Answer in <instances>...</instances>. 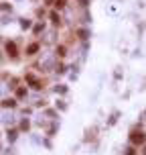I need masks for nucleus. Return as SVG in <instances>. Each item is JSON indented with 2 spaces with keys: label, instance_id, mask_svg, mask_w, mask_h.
I'll return each instance as SVG.
<instances>
[{
  "label": "nucleus",
  "instance_id": "obj_1",
  "mask_svg": "<svg viewBox=\"0 0 146 155\" xmlns=\"http://www.w3.org/2000/svg\"><path fill=\"white\" fill-rule=\"evenodd\" d=\"M144 139H146V137H144V133H142V131H134V133H132V137H130V141H132L134 145H142Z\"/></svg>",
  "mask_w": 146,
  "mask_h": 155
},
{
  "label": "nucleus",
  "instance_id": "obj_2",
  "mask_svg": "<svg viewBox=\"0 0 146 155\" xmlns=\"http://www.w3.org/2000/svg\"><path fill=\"white\" fill-rule=\"evenodd\" d=\"M6 51L10 57H16L18 55V49H16V43H6Z\"/></svg>",
  "mask_w": 146,
  "mask_h": 155
},
{
  "label": "nucleus",
  "instance_id": "obj_3",
  "mask_svg": "<svg viewBox=\"0 0 146 155\" xmlns=\"http://www.w3.org/2000/svg\"><path fill=\"white\" fill-rule=\"evenodd\" d=\"M27 82H31V86L35 88V90H39V88H41V82H39V80H37L35 76H31V74L27 76Z\"/></svg>",
  "mask_w": 146,
  "mask_h": 155
},
{
  "label": "nucleus",
  "instance_id": "obj_4",
  "mask_svg": "<svg viewBox=\"0 0 146 155\" xmlns=\"http://www.w3.org/2000/svg\"><path fill=\"white\" fill-rule=\"evenodd\" d=\"M37 51H39V43H33V45L27 47V53H29V55H35Z\"/></svg>",
  "mask_w": 146,
  "mask_h": 155
},
{
  "label": "nucleus",
  "instance_id": "obj_5",
  "mask_svg": "<svg viewBox=\"0 0 146 155\" xmlns=\"http://www.w3.org/2000/svg\"><path fill=\"white\" fill-rule=\"evenodd\" d=\"M14 104H16V100H12V98H10V100H4V102H2V106H4V108H14Z\"/></svg>",
  "mask_w": 146,
  "mask_h": 155
},
{
  "label": "nucleus",
  "instance_id": "obj_6",
  "mask_svg": "<svg viewBox=\"0 0 146 155\" xmlns=\"http://www.w3.org/2000/svg\"><path fill=\"white\" fill-rule=\"evenodd\" d=\"M16 96H18V98L27 96V88H18V90H16Z\"/></svg>",
  "mask_w": 146,
  "mask_h": 155
},
{
  "label": "nucleus",
  "instance_id": "obj_7",
  "mask_svg": "<svg viewBox=\"0 0 146 155\" xmlns=\"http://www.w3.org/2000/svg\"><path fill=\"white\" fill-rule=\"evenodd\" d=\"M51 20H53L55 25H59V14L57 12H51Z\"/></svg>",
  "mask_w": 146,
  "mask_h": 155
},
{
  "label": "nucleus",
  "instance_id": "obj_8",
  "mask_svg": "<svg viewBox=\"0 0 146 155\" xmlns=\"http://www.w3.org/2000/svg\"><path fill=\"white\" fill-rule=\"evenodd\" d=\"M55 6H57V8H63V6H65V0H55Z\"/></svg>",
  "mask_w": 146,
  "mask_h": 155
},
{
  "label": "nucleus",
  "instance_id": "obj_9",
  "mask_svg": "<svg viewBox=\"0 0 146 155\" xmlns=\"http://www.w3.org/2000/svg\"><path fill=\"white\" fill-rule=\"evenodd\" d=\"M20 129L27 131V129H29V120H22V123H20Z\"/></svg>",
  "mask_w": 146,
  "mask_h": 155
},
{
  "label": "nucleus",
  "instance_id": "obj_10",
  "mask_svg": "<svg viewBox=\"0 0 146 155\" xmlns=\"http://www.w3.org/2000/svg\"><path fill=\"white\" fill-rule=\"evenodd\" d=\"M14 137H16V131H8V139L14 141Z\"/></svg>",
  "mask_w": 146,
  "mask_h": 155
},
{
  "label": "nucleus",
  "instance_id": "obj_11",
  "mask_svg": "<svg viewBox=\"0 0 146 155\" xmlns=\"http://www.w3.org/2000/svg\"><path fill=\"white\" fill-rule=\"evenodd\" d=\"M79 37H81V39H85V37H87V31H85V29H81V31H79Z\"/></svg>",
  "mask_w": 146,
  "mask_h": 155
},
{
  "label": "nucleus",
  "instance_id": "obj_12",
  "mask_svg": "<svg viewBox=\"0 0 146 155\" xmlns=\"http://www.w3.org/2000/svg\"><path fill=\"white\" fill-rule=\"evenodd\" d=\"M57 53L63 57V55H65V47H57Z\"/></svg>",
  "mask_w": 146,
  "mask_h": 155
},
{
  "label": "nucleus",
  "instance_id": "obj_13",
  "mask_svg": "<svg viewBox=\"0 0 146 155\" xmlns=\"http://www.w3.org/2000/svg\"><path fill=\"white\" fill-rule=\"evenodd\" d=\"M47 2H53V0H47Z\"/></svg>",
  "mask_w": 146,
  "mask_h": 155
}]
</instances>
